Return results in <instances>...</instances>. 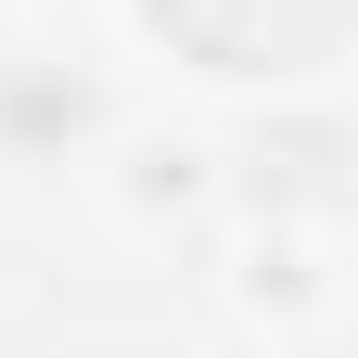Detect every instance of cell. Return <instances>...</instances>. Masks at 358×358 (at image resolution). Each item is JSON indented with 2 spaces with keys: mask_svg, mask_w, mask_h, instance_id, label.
<instances>
[{
  "mask_svg": "<svg viewBox=\"0 0 358 358\" xmlns=\"http://www.w3.org/2000/svg\"><path fill=\"white\" fill-rule=\"evenodd\" d=\"M205 64H307L320 38L358 26V0H154Z\"/></svg>",
  "mask_w": 358,
  "mask_h": 358,
  "instance_id": "6da1fadb",
  "label": "cell"
}]
</instances>
